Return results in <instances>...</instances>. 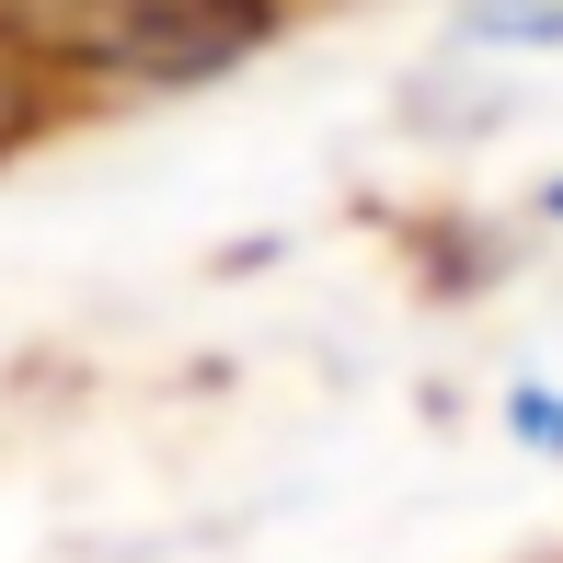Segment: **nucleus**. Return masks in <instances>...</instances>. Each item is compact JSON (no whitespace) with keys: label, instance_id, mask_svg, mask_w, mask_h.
<instances>
[{"label":"nucleus","instance_id":"f257e3e1","mask_svg":"<svg viewBox=\"0 0 563 563\" xmlns=\"http://www.w3.org/2000/svg\"><path fill=\"white\" fill-rule=\"evenodd\" d=\"M58 58L126 69V81H196L265 35V0H0Z\"/></svg>","mask_w":563,"mask_h":563},{"label":"nucleus","instance_id":"f03ea898","mask_svg":"<svg viewBox=\"0 0 563 563\" xmlns=\"http://www.w3.org/2000/svg\"><path fill=\"white\" fill-rule=\"evenodd\" d=\"M483 35H518V46H563V0H495Z\"/></svg>","mask_w":563,"mask_h":563},{"label":"nucleus","instance_id":"7ed1b4c3","mask_svg":"<svg viewBox=\"0 0 563 563\" xmlns=\"http://www.w3.org/2000/svg\"><path fill=\"white\" fill-rule=\"evenodd\" d=\"M552 208H563V196H552Z\"/></svg>","mask_w":563,"mask_h":563},{"label":"nucleus","instance_id":"20e7f679","mask_svg":"<svg viewBox=\"0 0 563 563\" xmlns=\"http://www.w3.org/2000/svg\"><path fill=\"white\" fill-rule=\"evenodd\" d=\"M0 115H12V104H0Z\"/></svg>","mask_w":563,"mask_h":563}]
</instances>
